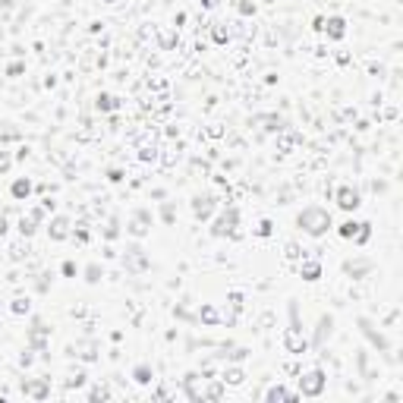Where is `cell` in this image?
I'll use <instances>...</instances> for the list:
<instances>
[{
  "mask_svg": "<svg viewBox=\"0 0 403 403\" xmlns=\"http://www.w3.org/2000/svg\"><path fill=\"white\" fill-rule=\"evenodd\" d=\"M303 388V394H309V397H315V394H321V388H324V378H321V372H312L309 378L299 384Z\"/></svg>",
  "mask_w": 403,
  "mask_h": 403,
  "instance_id": "6da1fadb",
  "label": "cell"
},
{
  "mask_svg": "<svg viewBox=\"0 0 403 403\" xmlns=\"http://www.w3.org/2000/svg\"><path fill=\"white\" fill-rule=\"evenodd\" d=\"M135 375H139V378H135V381H142V384H145V381H151V378H148V368H139V372H135Z\"/></svg>",
  "mask_w": 403,
  "mask_h": 403,
  "instance_id": "3957f363",
  "label": "cell"
},
{
  "mask_svg": "<svg viewBox=\"0 0 403 403\" xmlns=\"http://www.w3.org/2000/svg\"><path fill=\"white\" fill-rule=\"evenodd\" d=\"M356 205H359V195L356 192H350V189H344V192H340V208H356Z\"/></svg>",
  "mask_w": 403,
  "mask_h": 403,
  "instance_id": "7a4b0ae2",
  "label": "cell"
}]
</instances>
